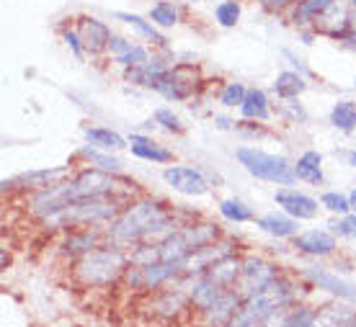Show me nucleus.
<instances>
[{"mask_svg":"<svg viewBox=\"0 0 356 327\" xmlns=\"http://www.w3.org/2000/svg\"><path fill=\"white\" fill-rule=\"evenodd\" d=\"M328 121L333 129H339L341 134H354L356 132V101L351 98H341L330 106Z\"/></svg>","mask_w":356,"mask_h":327,"instance_id":"obj_32","label":"nucleus"},{"mask_svg":"<svg viewBox=\"0 0 356 327\" xmlns=\"http://www.w3.org/2000/svg\"><path fill=\"white\" fill-rule=\"evenodd\" d=\"M184 6H196V3H202V0H181Z\"/></svg>","mask_w":356,"mask_h":327,"instance_id":"obj_48","label":"nucleus"},{"mask_svg":"<svg viewBox=\"0 0 356 327\" xmlns=\"http://www.w3.org/2000/svg\"><path fill=\"white\" fill-rule=\"evenodd\" d=\"M348 327H356V317H354V322H351V325H348Z\"/></svg>","mask_w":356,"mask_h":327,"instance_id":"obj_50","label":"nucleus"},{"mask_svg":"<svg viewBox=\"0 0 356 327\" xmlns=\"http://www.w3.org/2000/svg\"><path fill=\"white\" fill-rule=\"evenodd\" d=\"M328 230L333 232L339 240H356V212L333 217L330 224H328Z\"/></svg>","mask_w":356,"mask_h":327,"instance_id":"obj_41","label":"nucleus"},{"mask_svg":"<svg viewBox=\"0 0 356 327\" xmlns=\"http://www.w3.org/2000/svg\"><path fill=\"white\" fill-rule=\"evenodd\" d=\"M245 93H248V85L241 83V80H225L220 85V93H217V101L222 108H241L243 101H245Z\"/></svg>","mask_w":356,"mask_h":327,"instance_id":"obj_36","label":"nucleus"},{"mask_svg":"<svg viewBox=\"0 0 356 327\" xmlns=\"http://www.w3.org/2000/svg\"><path fill=\"white\" fill-rule=\"evenodd\" d=\"M274 203L282 209L284 214L294 217L297 221H312L318 219V214H321V199H312V196L302 194V191H297V188H279L274 194Z\"/></svg>","mask_w":356,"mask_h":327,"instance_id":"obj_17","label":"nucleus"},{"mask_svg":"<svg viewBox=\"0 0 356 327\" xmlns=\"http://www.w3.org/2000/svg\"><path fill=\"white\" fill-rule=\"evenodd\" d=\"M348 3H351V8H354V10H356V0H348Z\"/></svg>","mask_w":356,"mask_h":327,"instance_id":"obj_49","label":"nucleus"},{"mask_svg":"<svg viewBox=\"0 0 356 327\" xmlns=\"http://www.w3.org/2000/svg\"><path fill=\"white\" fill-rule=\"evenodd\" d=\"M348 201H351V212H356V188L348 194Z\"/></svg>","mask_w":356,"mask_h":327,"instance_id":"obj_47","label":"nucleus"},{"mask_svg":"<svg viewBox=\"0 0 356 327\" xmlns=\"http://www.w3.org/2000/svg\"><path fill=\"white\" fill-rule=\"evenodd\" d=\"M114 18L132 28L134 34L140 36V42L150 44L152 49H168V36L163 34L147 16H140V13H132V10H114Z\"/></svg>","mask_w":356,"mask_h":327,"instance_id":"obj_21","label":"nucleus"},{"mask_svg":"<svg viewBox=\"0 0 356 327\" xmlns=\"http://www.w3.org/2000/svg\"><path fill=\"white\" fill-rule=\"evenodd\" d=\"M116 194H140V186H137V181L122 176V173H106L93 165H83L63 183H54V186L24 196V212L31 219L42 221L44 217L60 212L75 201Z\"/></svg>","mask_w":356,"mask_h":327,"instance_id":"obj_1","label":"nucleus"},{"mask_svg":"<svg viewBox=\"0 0 356 327\" xmlns=\"http://www.w3.org/2000/svg\"><path fill=\"white\" fill-rule=\"evenodd\" d=\"M232 253H238V240L225 237L222 235L217 242H212V245H207V248H202V250H196V253H191V255L184 260V276H188V278L202 276L209 265L232 255Z\"/></svg>","mask_w":356,"mask_h":327,"instance_id":"obj_18","label":"nucleus"},{"mask_svg":"<svg viewBox=\"0 0 356 327\" xmlns=\"http://www.w3.org/2000/svg\"><path fill=\"white\" fill-rule=\"evenodd\" d=\"M83 137H86V144L96 147V150L122 152L129 147V140L122 137L119 132H114V129H108V126H86Z\"/></svg>","mask_w":356,"mask_h":327,"instance_id":"obj_30","label":"nucleus"},{"mask_svg":"<svg viewBox=\"0 0 356 327\" xmlns=\"http://www.w3.org/2000/svg\"><path fill=\"white\" fill-rule=\"evenodd\" d=\"M212 18L220 28H235L243 18V3L241 0H220L212 10Z\"/></svg>","mask_w":356,"mask_h":327,"instance_id":"obj_35","label":"nucleus"},{"mask_svg":"<svg viewBox=\"0 0 356 327\" xmlns=\"http://www.w3.org/2000/svg\"><path fill=\"white\" fill-rule=\"evenodd\" d=\"M346 162L356 170V150H348V152H346Z\"/></svg>","mask_w":356,"mask_h":327,"instance_id":"obj_46","label":"nucleus"},{"mask_svg":"<svg viewBox=\"0 0 356 327\" xmlns=\"http://www.w3.org/2000/svg\"><path fill=\"white\" fill-rule=\"evenodd\" d=\"M292 248L307 258H330L339 253V237L325 227H312L292 240Z\"/></svg>","mask_w":356,"mask_h":327,"instance_id":"obj_19","label":"nucleus"},{"mask_svg":"<svg viewBox=\"0 0 356 327\" xmlns=\"http://www.w3.org/2000/svg\"><path fill=\"white\" fill-rule=\"evenodd\" d=\"M145 299H147L150 317L161 319V322H165V325L178 322V319L188 317V315H194L186 286H181L178 281L170 283V286H165V289H161V292L147 294Z\"/></svg>","mask_w":356,"mask_h":327,"instance_id":"obj_7","label":"nucleus"},{"mask_svg":"<svg viewBox=\"0 0 356 327\" xmlns=\"http://www.w3.org/2000/svg\"><path fill=\"white\" fill-rule=\"evenodd\" d=\"M214 126L227 132V129H235V126H238V121H235V119H225V116H214Z\"/></svg>","mask_w":356,"mask_h":327,"instance_id":"obj_45","label":"nucleus"},{"mask_svg":"<svg viewBox=\"0 0 356 327\" xmlns=\"http://www.w3.org/2000/svg\"><path fill=\"white\" fill-rule=\"evenodd\" d=\"M243 304V294L238 289H227L220 299L209 304L207 310L194 312V325L196 327H225L230 322Z\"/></svg>","mask_w":356,"mask_h":327,"instance_id":"obj_16","label":"nucleus"},{"mask_svg":"<svg viewBox=\"0 0 356 327\" xmlns=\"http://www.w3.org/2000/svg\"><path fill=\"white\" fill-rule=\"evenodd\" d=\"M204 85L202 67L196 62H176L168 70V75L158 83L155 93L163 96L170 103H186L191 98L199 96V90Z\"/></svg>","mask_w":356,"mask_h":327,"instance_id":"obj_6","label":"nucleus"},{"mask_svg":"<svg viewBox=\"0 0 356 327\" xmlns=\"http://www.w3.org/2000/svg\"><path fill=\"white\" fill-rule=\"evenodd\" d=\"M307 90V75L300 70H282L276 72L274 83H271V93L279 101H297Z\"/></svg>","mask_w":356,"mask_h":327,"instance_id":"obj_27","label":"nucleus"},{"mask_svg":"<svg viewBox=\"0 0 356 327\" xmlns=\"http://www.w3.org/2000/svg\"><path fill=\"white\" fill-rule=\"evenodd\" d=\"M129 150L137 160H145V162H155V165H170L173 162V150H168L165 144L155 142L150 134L143 132H132L129 137Z\"/></svg>","mask_w":356,"mask_h":327,"instance_id":"obj_22","label":"nucleus"},{"mask_svg":"<svg viewBox=\"0 0 356 327\" xmlns=\"http://www.w3.org/2000/svg\"><path fill=\"white\" fill-rule=\"evenodd\" d=\"M259 8L268 16H286L297 6V0H256Z\"/></svg>","mask_w":356,"mask_h":327,"instance_id":"obj_42","label":"nucleus"},{"mask_svg":"<svg viewBox=\"0 0 356 327\" xmlns=\"http://www.w3.org/2000/svg\"><path fill=\"white\" fill-rule=\"evenodd\" d=\"M101 245H106V227H81V230H70L60 235L57 253L67 258L70 263H75L78 258L101 248Z\"/></svg>","mask_w":356,"mask_h":327,"instance_id":"obj_13","label":"nucleus"},{"mask_svg":"<svg viewBox=\"0 0 356 327\" xmlns=\"http://www.w3.org/2000/svg\"><path fill=\"white\" fill-rule=\"evenodd\" d=\"M294 176L307 186H323L325 170H323V155L318 150H305L294 160Z\"/></svg>","mask_w":356,"mask_h":327,"instance_id":"obj_26","label":"nucleus"},{"mask_svg":"<svg viewBox=\"0 0 356 327\" xmlns=\"http://www.w3.org/2000/svg\"><path fill=\"white\" fill-rule=\"evenodd\" d=\"M351 18H354V8L348 0H336L328 10H323L318 21L312 24V31L318 36H328L333 42H343L351 34Z\"/></svg>","mask_w":356,"mask_h":327,"instance_id":"obj_14","label":"nucleus"},{"mask_svg":"<svg viewBox=\"0 0 356 327\" xmlns=\"http://www.w3.org/2000/svg\"><path fill=\"white\" fill-rule=\"evenodd\" d=\"M300 276H302L310 286H315V289H321V292L330 294L333 299L351 301V304H356V283L346 281L343 276H339L336 271L325 268V265H302Z\"/></svg>","mask_w":356,"mask_h":327,"instance_id":"obj_12","label":"nucleus"},{"mask_svg":"<svg viewBox=\"0 0 356 327\" xmlns=\"http://www.w3.org/2000/svg\"><path fill=\"white\" fill-rule=\"evenodd\" d=\"M150 54H152L150 44H143V42H134V39L114 34L111 36V42H108L106 57L114 65H119L122 70H129V67H140L143 62H147Z\"/></svg>","mask_w":356,"mask_h":327,"instance_id":"obj_20","label":"nucleus"},{"mask_svg":"<svg viewBox=\"0 0 356 327\" xmlns=\"http://www.w3.org/2000/svg\"><path fill=\"white\" fill-rule=\"evenodd\" d=\"M256 227L274 240H294L300 235V221L289 217V214H284L282 209L256 217Z\"/></svg>","mask_w":356,"mask_h":327,"instance_id":"obj_23","label":"nucleus"},{"mask_svg":"<svg viewBox=\"0 0 356 327\" xmlns=\"http://www.w3.org/2000/svg\"><path fill=\"white\" fill-rule=\"evenodd\" d=\"M321 206L333 217H341V214L351 212V201H348V194H341V191H325L321 194Z\"/></svg>","mask_w":356,"mask_h":327,"instance_id":"obj_39","label":"nucleus"},{"mask_svg":"<svg viewBox=\"0 0 356 327\" xmlns=\"http://www.w3.org/2000/svg\"><path fill=\"white\" fill-rule=\"evenodd\" d=\"M75 170H78V165H72V162L24 170V173H18L16 178L3 181V194H10V191H18L21 196L34 194V191H42V188H47V186H54V183H63V181H67Z\"/></svg>","mask_w":356,"mask_h":327,"instance_id":"obj_8","label":"nucleus"},{"mask_svg":"<svg viewBox=\"0 0 356 327\" xmlns=\"http://www.w3.org/2000/svg\"><path fill=\"white\" fill-rule=\"evenodd\" d=\"M318 317V307H312V304H305V301H297L289 312V319H286L284 327H312Z\"/></svg>","mask_w":356,"mask_h":327,"instance_id":"obj_40","label":"nucleus"},{"mask_svg":"<svg viewBox=\"0 0 356 327\" xmlns=\"http://www.w3.org/2000/svg\"><path fill=\"white\" fill-rule=\"evenodd\" d=\"M341 44L346 47V49H351V52H356V10H354V18H351V34H348Z\"/></svg>","mask_w":356,"mask_h":327,"instance_id":"obj_44","label":"nucleus"},{"mask_svg":"<svg viewBox=\"0 0 356 327\" xmlns=\"http://www.w3.org/2000/svg\"><path fill=\"white\" fill-rule=\"evenodd\" d=\"M191 214L173 209L168 201L155 196H134L127 209L106 227V245L132 250L140 242H163L173 232L191 221Z\"/></svg>","mask_w":356,"mask_h":327,"instance_id":"obj_2","label":"nucleus"},{"mask_svg":"<svg viewBox=\"0 0 356 327\" xmlns=\"http://www.w3.org/2000/svg\"><path fill=\"white\" fill-rule=\"evenodd\" d=\"M217 212H220V217H222V219L232 221V224H248V221H256V214H253V209H250L243 199H238V196L220 199V203H217Z\"/></svg>","mask_w":356,"mask_h":327,"instance_id":"obj_34","label":"nucleus"},{"mask_svg":"<svg viewBox=\"0 0 356 327\" xmlns=\"http://www.w3.org/2000/svg\"><path fill=\"white\" fill-rule=\"evenodd\" d=\"M241 274H243V255L241 253H232V255L217 260V263H212L204 271V276H209V278H212L220 289H225V292H227V289H238Z\"/></svg>","mask_w":356,"mask_h":327,"instance_id":"obj_24","label":"nucleus"},{"mask_svg":"<svg viewBox=\"0 0 356 327\" xmlns=\"http://www.w3.org/2000/svg\"><path fill=\"white\" fill-rule=\"evenodd\" d=\"M279 265L271 263L268 258L264 255H243V274H241V281H238V292L243 294V299H248V296H256V294L266 292L268 286L279 278Z\"/></svg>","mask_w":356,"mask_h":327,"instance_id":"obj_10","label":"nucleus"},{"mask_svg":"<svg viewBox=\"0 0 356 327\" xmlns=\"http://www.w3.org/2000/svg\"><path fill=\"white\" fill-rule=\"evenodd\" d=\"M72 24L81 31L83 47H86V54H88V57L98 60V57H104V54L108 52V42H111L114 31H111V26H108L106 21H101L98 16L86 13V16L75 18Z\"/></svg>","mask_w":356,"mask_h":327,"instance_id":"obj_15","label":"nucleus"},{"mask_svg":"<svg viewBox=\"0 0 356 327\" xmlns=\"http://www.w3.org/2000/svg\"><path fill=\"white\" fill-rule=\"evenodd\" d=\"M176 65V54L168 49H152L150 60L143 62L140 67H129V70H122V78L124 83L129 85H137V88H145V90H155L158 88V83H161L168 70Z\"/></svg>","mask_w":356,"mask_h":327,"instance_id":"obj_11","label":"nucleus"},{"mask_svg":"<svg viewBox=\"0 0 356 327\" xmlns=\"http://www.w3.org/2000/svg\"><path fill=\"white\" fill-rule=\"evenodd\" d=\"M140 194H116V196H98V199H83L60 212L49 214L42 221H36L47 235H63L81 227H108L119 214L127 209V203Z\"/></svg>","mask_w":356,"mask_h":327,"instance_id":"obj_3","label":"nucleus"},{"mask_svg":"<svg viewBox=\"0 0 356 327\" xmlns=\"http://www.w3.org/2000/svg\"><path fill=\"white\" fill-rule=\"evenodd\" d=\"M235 160L241 162V168L248 176L266 181V183H276V186H292L297 176H294V162L284 155L276 152H266L261 147H238L235 150Z\"/></svg>","mask_w":356,"mask_h":327,"instance_id":"obj_5","label":"nucleus"},{"mask_svg":"<svg viewBox=\"0 0 356 327\" xmlns=\"http://www.w3.org/2000/svg\"><path fill=\"white\" fill-rule=\"evenodd\" d=\"M336 0H297V6H294L289 13H286V21L292 24L297 31L300 28H312V24L318 21L323 10H328Z\"/></svg>","mask_w":356,"mask_h":327,"instance_id":"obj_29","label":"nucleus"},{"mask_svg":"<svg viewBox=\"0 0 356 327\" xmlns=\"http://www.w3.org/2000/svg\"><path fill=\"white\" fill-rule=\"evenodd\" d=\"M60 39H63V44L70 49V54L78 60V62H86V47H83V39H81V31L75 28V24H67V26L60 28Z\"/></svg>","mask_w":356,"mask_h":327,"instance_id":"obj_38","label":"nucleus"},{"mask_svg":"<svg viewBox=\"0 0 356 327\" xmlns=\"http://www.w3.org/2000/svg\"><path fill=\"white\" fill-rule=\"evenodd\" d=\"M354 85H356V78H354Z\"/></svg>","mask_w":356,"mask_h":327,"instance_id":"obj_51","label":"nucleus"},{"mask_svg":"<svg viewBox=\"0 0 356 327\" xmlns=\"http://www.w3.org/2000/svg\"><path fill=\"white\" fill-rule=\"evenodd\" d=\"M152 121L170 134H184V121L170 106H158L152 111Z\"/></svg>","mask_w":356,"mask_h":327,"instance_id":"obj_37","label":"nucleus"},{"mask_svg":"<svg viewBox=\"0 0 356 327\" xmlns=\"http://www.w3.org/2000/svg\"><path fill=\"white\" fill-rule=\"evenodd\" d=\"M127 268H129L127 250L101 245L70 263V278L81 289H114V286H122Z\"/></svg>","mask_w":356,"mask_h":327,"instance_id":"obj_4","label":"nucleus"},{"mask_svg":"<svg viewBox=\"0 0 356 327\" xmlns=\"http://www.w3.org/2000/svg\"><path fill=\"white\" fill-rule=\"evenodd\" d=\"M284 106H282V114L289 116V121L292 124H305L307 121V111H305L300 103H289V101H282Z\"/></svg>","mask_w":356,"mask_h":327,"instance_id":"obj_43","label":"nucleus"},{"mask_svg":"<svg viewBox=\"0 0 356 327\" xmlns=\"http://www.w3.org/2000/svg\"><path fill=\"white\" fill-rule=\"evenodd\" d=\"M78 160H83L86 165H93L98 170H106V173H124V162L116 152H106V150H96L90 144H83L78 155Z\"/></svg>","mask_w":356,"mask_h":327,"instance_id":"obj_31","label":"nucleus"},{"mask_svg":"<svg viewBox=\"0 0 356 327\" xmlns=\"http://www.w3.org/2000/svg\"><path fill=\"white\" fill-rule=\"evenodd\" d=\"M243 116V121H253V124H264L271 119L274 106H271V98L264 88H248L243 106L238 108Z\"/></svg>","mask_w":356,"mask_h":327,"instance_id":"obj_25","label":"nucleus"},{"mask_svg":"<svg viewBox=\"0 0 356 327\" xmlns=\"http://www.w3.org/2000/svg\"><path fill=\"white\" fill-rule=\"evenodd\" d=\"M147 18L161 31H168V28H176L181 24V8H178L176 0H155L147 8Z\"/></svg>","mask_w":356,"mask_h":327,"instance_id":"obj_33","label":"nucleus"},{"mask_svg":"<svg viewBox=\"0 0 356 327\" xmlns=\"http://www.w3.org/2000/svg\"><path fill=\"white\" fill-rule=\"evenodd\" d=\"M163 183L173 191V194L188 196V199H199L212 191V178L204 168H194V165H176L170 162L163 170Z\"/></svg>","mask_w":356,"mask_h":327,"instance_id":"obj_9","label":"nucleus"},{"mask_svg":"<svg viewBox=\"0 0 356 327\" xmlns=\"http://www.w3.org/2000/svg\"><path fill=\"white\" fill-rule=\"evenodd\" d=\"M356 317V307L351 301L336 299L333 304H325L318 310V317L312 322V327H348Z\"/></svg>","mask_w":356,"mask_h":327,"instance_id":"obj_28","label":"nucleus"}]
</instances>
